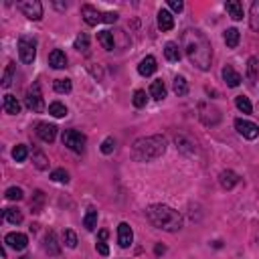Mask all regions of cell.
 Listing matches in <instances>:
<instances>
[{
    "instance_id": "6da1fadb",
    "label": "cell",
    "mask_w": 259,
    "mask_h": 259,
    "mask_svg": "<svg viewBox=\"0 0 259 259\" xmlns=\"http://www.w3.org/2000/svg\"><path fill=\"white\" fill-rule=\"evenodd\" d=\"M180 45L186 53V57L190 59L195 67H199L200 71H209L211 69V61H213V49L209 39L204 37L199 29H188L182 33Z\"/></svg>"
},
{
    "instance_id": "7a4b0ae2",
    "label": "cell",
    "mask_w": 259,
    "mask_h": 259,
    "mask_svg": "<svg viewBox=\"0 0 259 259\" xmlns=\"http://www.w3.org/2000/svg\"><path fill=\"white\" fill-rule=\"evenodd\" d=\"M146 217L156 229L168 231V233H176L182 229V215L168 204H150L146 209Z\"/></svg>"
},
{
    "instance_id": "3957f363",
    "label": "cell",
    "mask_w": 259,
    "mask_h": 259,
    "mask_svg": "<svg viewBox=\"0 0 259 259\" xmlns=\"http://www.w3.org/2000/svg\"><path fill=\"white\" fill-rule=\"evenodd\" d=\"M166 152V138L164 136H146V138H138L132 146V158L136 162H150L156 160Z\"/></svg>"
},
{
    "instance_id": "277c9868",
    "label": "cell",
    "mask_w": 259,
    "mask_h": 259,
    "mask_svg": "<svg viewBox=\"0 0 259 259\" xmlns=\"http://www.w3.org/2000/svg\"><path fill=\"white\" fill-rule=\"evenodd\" d=\"M85 142H87L85 134H81L77 130H65L63 132V144L77 154H81L85 150Z\"/></svg>"
},
{
    "instance_id": "5b68a950",
    "label": "cell",
    "mask_w": 259,
    "mask_h": 259,
    "mask_svg": "<svg viewBox=\"0 0 259 259\" xmlns=\"http://www.w3.org/2000/svg\"><path fill=\"white\" fill-rule=\"evenodd\" d=\"M24 105L29 107L31 112H37V114H40V112L45 110V100H43V93H40L39 83L29 87V91H26V98H24Z\"/></svg>"
},
{
    "instance_id": "8992f818",
    "label": "cell",
    "mask_w": 259,
    "mask_h": 259,
    "mask_svg": "<svg viewBox=\"0 0 259 259\" xmlns=\"http://www.w3.org/2000/svg\"><path fill=\"white\" fill-rule=\"evenodd\" d=\"M19 55H20V61L31 65L37 57V43L31 39V37H20L19 39Z\"/></svg>"
},
{
    "instance_id": "52a82bcc",
    "label": "cell",
    "mask_w": 259,
    "mask_h": 259,
    "mask_svg": "<svg viewBox=\"0 0 259 259\" xmlns=\"http://www.w3.org/2000/svg\"><path fill=\"white\" fill-rule=\"evenodd\" d=\"M19 8L22 10V15L29 20H40L43 19V4L39 0H24L19 4Z\"/></svg>"
},
{
    "instance_id": "ba28073f",
    "label": "cell",
    "mask_w": 259,
    "mask_h": 259,
    "mask_svg": "<svg viewBox=\"0 0 259 259\" xmlns=\"http://www.w3.org/2000/svg\"><path fill=\"white\" fill-rule=\"evenodd\" d=\"M235 130L243 136V138H247V140H255L257 136H259V126L253 124V121L243 120V118H237L235 120Z\"/></svg>"
},
{
    "instance_id": "9c48e42d",
    "label": "cell",
    "mask_w": 259,
    "mask_h": 259,
    "mask_svg": "<svg viewBox=\"0 0 259 259\" xmlns=\"http://www.w3.org/2000/svg\"><path fill=\"white\" fill-rule=\"evenodd\" d=\"M81 17H83L85 24H89V26H95L98 22H103V12H100L98 8L91 6V4H83V6H81Z\"/></svg>"
},
{
    "instance_id": "30bf717a",
    "label": "cell",
    "mask_w": 259,
    "mask_h": 259,
    "mask_svg": "<svg viewBox=\"0 0 259 259\" xmlns=\"http://www.w3.org/2000/svg\"><path fill=\"white\" fill-rule=\"evenodd\" d=\"M37 136L43 142L51 144L53 140H55V136H57V128L53 124H47V121H39V124H37Z\"/></svg>"
},
{
    "instance_id": "8fae6325",
    "label": "cell",
    "mask_w": 259,
    "mask_h": 259,
    "mask_svg": "<svg viewBox=\"0 0 259 259\" xmlns=\"http://www.w3.org/2000/svg\"><path fill=\"white\" fill-rule=\"evenodd\" d=\"M134 241V231L128 223H120L118 225V243H120V247H130Z\"/></svg>"
},
{
    "instance_id": "7c38bea8",
    "label": "cell",
    "mask_w": 259,
    "mask_h": 259,
    "mask_svg": "<svg viewBox=\"0 0 259 259\" xmlns=\"http://www.w3.org/2000/svg\"><path fill=\"white\" fill-rule=\"evenodd\" d=\"M4 243L12 249L22 251V249H26V245H29V237H26L24 233H8L4 237Z\"/></svg>"
},
{
    "instance_id": "4fadbf2b",
    "label": "cell",
    "mask_w": 259,
    "mask_h": 259,
    "mask_svg": "<svg viewBox=\"0 0 259 259\" xmlns=\"http://www.w3.org/2000/svg\"><path fill=\"white\" fill-rule=\"evenodd\" d=\"M156 69H158V65H156V59H154L152 55L144 57V59L140 61V65H138V73H140L142 77H150Z\"/></svg>"
},
{
    "instance_id": "5bb4252c",
    "label": "cell",
    "mask_w": 259,
    "mask_h": 259,
    "mask_svg": "<svg viewBox=\"0 0 259 259\" xmlns=\"http://www.w3.org/2000/svg\"><path fill=\"white\" fill-rule=\"evenodd\" d=\"M2 110L10 116H17V114H20V103H19V100L15 98V95L6 93L4 100H2Z\"/></svg>"
},
{
    "instance_id": "9a60e30c",
    "label": "cell",
    "mask_w": 259,
    "mask_h": 259,
    "mask_svg": "<svg viewBox=\"0 0 259 259\" xmlns=\"http://www.w3.org/2000/svg\"><path fill=\"white\" fill-rule=\"evenodd\" d=\"M49 65L53 67V69H65V67H67V57H65V53H63L61 49L51 51V55H49Z\"/></svg>"
},
{
    "instance_id": "2e32d148",
    "label": "cell",
    "mask_w": 259,
    "mask_h": 259,
    "mask_svg": "<svg viewBox=\"0 0 259 259\" xmlns=\"http://www.w3.org/2000/svg\"><path fill=\"white\" fill-rule=\"evenodd\" d=\"M223 79H225V83H227L229 87H239V85H241V81H243L241 75H239L231 65H227L225 69H223Z\"/></svg>"
},
{
    "instance_id": "e0dca14e",
    "label": "cell",
    "mask_w": 259,
    "mask_h": 259,
    "mask_svg": "<svg viewBox=\"0 0 259 259\" xmlns=\"http://www.w3.org/2000/svg\"><path fill=\"white\" fill-rule=\"evenodd\" d=\"M158 26H160V31H170L172 26H174V17L170 15L166 8L158 10Z\"/></svg>"
},
{
    "instance_id": "ac0fdd59",
    "label": "cell",
    "mask_w": 259,
    "mask_h": 259,
    "mask_svg": "<svg viewBox=\"0 0 259 259\" xmlns=\"http://www.w3.org/2000/svg\"><path fill=\"white\" fill-rule=\"evenodd\" d=\"M45 251L49 255H59L61 253V245L57 243V235L53 233V231H49L47 237H45Z\"/></svg>"
},
{
    "instance_id": "d6986e66",
    "label": "cell",
    "mask_w": 259,
    "mask_h": 259,
    "mask_svg": "<svg viewBox=\"0 0 259 259\" xmlns=\"http://www.w3.org/2000/svg\"><path fill=\"white\" fill-rule=\"evenodd\" d=\"M219 182H221V186L223 188H233L237 182H239V176L233 172V170H223L221 172V176H219Z\"/></svg>"
},
{
    "instance_id": "ffe728a7",
    "label": "cell",
    "mask_w": 259,
    "mask_h": 259,
    "mask_svg": "<svg viewBox=\"0 0 259 259\" xmlns=\"http://www.w3.org/2000/svg\"><path fill=\"white\" fill-rule=\"evenodd\" d=\"M150 95H152L154 100H164L166 98V85H164V81L162 79H156L152 81V85H150Z\"/></svg>"
},
{
    "instance_id": "44dd1931",
    "label": "cell",
    "mask_w": 259,
    "mask_h": 259,
    "mask_svg": "<svg viewBox=\"0 0 259 259\" xmlns=\"http://www.w3.org/2000/svg\"><path fill=\"white\" fill-rule=\"evenodd\" d=\"M164 57H166L170 63H179L180 57H182L180 47L176 45V43H166V47H164Z\"/></svg>"
},
{
    "instance_id": "7402d4cb",
    "label": "cell",
    "mask_w": 259,
    "mask_h": 259,
    "mask_svg": "<svg viewBox=\"0 0 259 259\" xmlns=\"http://www.w3.org/2000/svg\"><path fill=\"white\" fill-rule=\"evenodd\" d=\"M225 8L231 15V19H235V20L243 19V4L239 2V0H229V2H225Z\"/></svg>"
},
{
    "instance_id": "603a6c76",
    "label": "cell",
    "mask_w": 259,
    "mask_h": 259,
    "mask_svg": "<svg viewBox=\"0 0 259 259\" xmlns=\"http://www.w3.org/2000/svg\"><path fill=\"white\" fill-rule=\"evenodd\" d=\"M98 40L101 43V47H103L105 51H114V49H116L114 33H110V31H100V33H98Z\"/></svg>"
},
{
    "instance_id": "cb8c5ba5",
    "label": "cell",
    "mask_w": 259,
    "mask_h": 259,
    "mask_svg": "<svg viewBox=\"0 0 259 259\" xmlns=\"http://www.w3.org/2000/svg\"><path fill=\"white\" fill-rule=\"evenodd\" d=\"M4 221H8V223H12V225H20L22 223V213L19 211V209H15V207H8V209H4Z\"/></svg>"
},
{
    "instance_id": "d4e9b609",
    "label": "cell",
    "mask_w": 259,
    "mask_h": 259,
    "mask_svg": "<svg viewBox=\"0 0 259 259\" xmlns=\"http://www.w3.org/2000/svg\"><path fill=\"white\" fill-rule=\"evenodd\" d=\"M223 39H225V43H227V47H229V49H235V47L239 45L241 35H239V31H237V29H227V31H225V35H223Z\"/></svg>"
},
{
    "instance_id": "484cf974",
    "label": "cell",
    "mask_w": 259,
    "mask_h": 259,
    "mask_svg": "<svg viewBox=\"0 0 259 259\" xmlns=\"http://www.w3.org/2000/svg\"><path fill=\"white\" fill-rule=\"evenodd\" d=\"M172 89H174V93L179 95V98H182V95H186L188 93V83H186V79L182 77V75H179V77H174V83H172Z\"/></svg>"
},
{
    "instance_id": "4316f807",
    "label": "cell",
    "mask_w": 259,
    "mask_h": 259,
    "mask_svg": "<svg viewBox=\"0 0 259 259\" xmlns=\"http://www.w3.org/2000/svg\"><path fill=\"white\" fill-rule=\"evenodd\" d=\"M33 162L39 170H47L49 168V158L40 152V150H33Z\"/></svg>"
},
{
    "instance_id": "83f0119b",
    "label": "cell",
    "mask_w": 259,
    "mask_h": 259,
    "mask_svg": "<svg viewBox=\"0 0 259 259\" xmlns=\"http://www.w3.org/2000/svg\"><path fill=\"white\" fill-rule=\"evenodd\" d=\"M83 227L87 231H93L95 227H98V211H95V209H89L85 213V217H83Z\"/></svg>"
},
{
    "instance_id": "f1b7e54d",
    "label": "cell",
    "mask_w": 259,
    "mask_h": 259,
    "mask_svg": "<svg viewBox=\"0 0 259 259\" xmlns=\"http://www.w3.org/2000/svg\"><path fill=\"white\" fill-rule=\"evenodd\" d=\"M257 67H259L257 57H249V61H247V79H249L251 85L255 83V79H257Z\"/></svg>"
},
{
    "instance_id": "f546056e",
    "label": "cell",
    "mask_w": 259,
    "mask_h": 259,
    "mask_svg": "<svg viewBox=\"0 0 259 259\" xmlns=\"http://www.w3.org/2000/svg\"><path fill=\"white\" fill-rule=\"evenodd\" d=\"M235 105H237V110L243 112V114H251L253 112V105H251L249 98H245V95H239V98H235Z\"/></svg>"
},
{
    "instance_id": "4dcf8cb0",
    "label": "cell",
    "mask_w": 259,
    "mask_h": 259,
    "mask_svg": "<svg viewBox=\"0 0 259 259\" xmlns=\"http://www.w3.org/2000/svg\"><path fill=\"white\" fill-rule=\"evenodd\" d=\"M249 24L253 31H259V0L251 4V12H249Z\"/></svg>"
},
{
    "instance_id": "1f68e13d",
    "label": "cell",
    "mask_w": 259,
    "mask_h": 259,
    "mask_svg": "<svg viewBox=\"0 0 259 259\" xmlns=\"http://www.w3.org/2000/svg\"><path fill=\"white\" fill-rule=\"evenodd\" d=\"M49 114H51L53 118H65V116H67V107H65L61 101H53V103L49 105Z\"/></svg>"
},
{
    "instance_id": "d6a6232c",
    "label": "cell",
    "mask_w": 259,
    "mask_h": 259,
    "mask_svg": "<svg viewBox=\"0 0 259 259\" xmlns=\"http://www.w3.org/2000/svg\"><path fill=\"white\" fill-rule=\"evenodd\" d=\"M71 87V79H55V83H53V89L57 93H69Z\"/></svg>"
},
{
    "instance_id": "836d02e7",
    "label": "cell",
    "mask_w": 259,
    "mask_h": 259,
    "mask_svg": "<svg viewBox=\"0 0 259 259\" xmlns=\"http://www.w3.org/2000/svg\"><path fill=\"white\" fill-rule=\"evenodd\" d=\"M73 47L77 51H81V53H85L89 49V39H87V35L85 33H79L77 39H75V43H73Z\"/></svg>"
},
{
    "instance_id": "e575fe53",
    "label": "cell",
    "mask_w": 259,
    "mask_h": 259,
    "mask_svg": "<svg viewBox=\"0 0 259 259\" xmlns=\"http://www.w3.org/2000/svg\"><path fill=\"white\" fill-rule=\"evenodd\" d=\"M43 202H45V195H43V190H35L33 200H31L33 211H35V213H40V207H43Z\"/></svg>"
},
{
    "instance_id": "d590c367",
    "label": "cell",
    "mask_w": 259,
    "mask_h": 259,
    "mask_svg": "<svg viewBox=\"0 0 259 259\" xmlns=\"http://www.w3.org/2000/svg\"><path fill=\"white\" fill-rule=\"evenodd\" d=\"M26 156H29V148H26L24 144H19L15 150H12V158H15L17 162H24Z\"/></svg>"
},
{
    "instance_id": "8d00e7d4",
    "label": "cell",
    "mask_w": 259,
    "mask_h": 259,
    "mask_svg": "<svg viewBox=\"0 0 259 259\" xmlns=\"http://www.w3.org/2000/svg\"><path fill=\"white\" fill-rule=\"evenodd\" d=\"M63 241H65V245H67L69 249H75V247H77V235L73 233L71 229H65V231H63Z\"/></svg>"
},
{
    "instance_id": "74e56055",
    "label": "cell",
    "mask_w": 259,
    "mask_h": 259,
    "mask_svg": "<svg viewBox=\"0 0 259 259\" xmlns=\"http://www.w3.org/2000/svg\"><path fill=\"white\" fill-rule=\"evenodd\" d=\"M12 77H15V63H8L6 71H4V75H2V87H4V89L12 85Z\"/></svg>"
},
{
    "instance_id": "f35d334b",
    "label": "cell",
    "mask_w": 259,
    "mask_h": 259,
    "mask_svg": "<svg viewBox=\"0 0 259 259\" xmlns=\"http://www.w3.org/2000/svg\"><path fill=\"white\" fill-rule=\"evenodd\" d=\"M51 179L55 180V182H63V184H67V182H69V174H67V170H63V168H57V170H53V172H51Z\"/></svg>"
},
{
    "instance_id": "ab89813d",
    "label": "cell",
    "mask_w": 259,
    "mask_h": 259,
    "mask_svg": "<svg viewBox=\"0 0 259 259\" xmlns=\"http://www.w3.org/2000/svg\"><path fill=\"white\" fill-rule=\"evenodd\" d=\"M4 197H6L8 200H20L24 195H22V188H19V186H10V188H6Z\"/></svg>"
},
{
    "instance_id": "60d3db41",
    "label": "cell",
    "mask_w": 259,
    "mask_h": 259,
    "mask_svg": "<svg viewBox=\"0 0 259 259\" xmlns=\"http://www.w3.org/2000/svg\"><path fill=\"white\" fill-rule=\"evenodd\" d=\"M132 101H134V105H136V107H144V105H146V101H148L146 91H144V89H138V91L134 93V100H132Z\"/></svg>"
},
{
    "instance_id": "b9f144b4",
    "label": "cell",
    "mask_w": 259,
    "mask_h": 259,
    "mask_svg": "<svg viewBox=\"0 0 259 259\" xmlns=\"http://www.w3.org/2000/svg\"><path fill=\"white\" fill-rule=\"evenodd\" d=\"M114 148H116V140L112 138V136L101 142V152H103V154H112V152H114Z\"/></svg>"
},
{
    "instance_id": "7bdbcfd3",
    "label": "cell",
    "mask_w": 259,
    "mask_h": 259,
    "mask_svg": "<svg viewBox=\"0 0 259 259\" xmlns=\"http://www.w3.org/2000/svg\"><path fill=\"white\" fill-rule=\"evenodd\" d=\"M95 249H98V253L103 255V257L110 255V247L105 245V241H98V243H95Z\"/></svg>"
},
{
    "instance_id": "ee69618b",
    "label": "cell",
    "mask_w": 259,
    "mask_h": 259,
    "mask_svg": "<svg viewBox=\"0 0 259 259\" xmlns=\"http://www.w3.org/2000/svg\"><path fill=\"white\" fill-rule=\"evenodd\" d=\"M168 6H170L174 12H182V8H184L182 0H168Z\"/></svg>"
},
{
    "instance_id": "f6af8a7d",
    "label": "cell",
    "mask_w": 259,
    "mask_h": 259,
    "mask_svg": "<svg viewBox=\"0 0 259 259\" xmlns=\"http://www.w3.org/2000/svg\"><path fill=\"white\" fill-rule=\"evenodd\" d=\"M116 20H118V15H116V12H103V22L114 24Z\"/></svg>"
},
{
    "instance_id": "bcb514c9",
    "label": "cell",
    "mask_w": 259,
    "mask_h": 259,
    "mask_svg": "<svg viewBox=\"0 0 259 259\" xmlns=\"http://www.w3.org/2000/svg\"><path fill=\"white\" fill-rule=\"evenodd\" d=\"M154 251H156V255H164V251H166V247H164V245H160V243H158V245H156V249H154Z\"/></svg>"
},
{
    "instance_id": "7dc6e473",
    "label": "cell",
    "mask_w": 259,
    "mask_h": 259,
    "mask_svg": "<svg viewBox=\"0 0 259 259\" xmlns=\"http://www.w3.org/2000/svg\"><path fill=\"white\" fill-rule=\"evenodd\" d=\"M107 235H110V233H107L105 229H101V231H100V239H98V241H105V239H107Z\"/></svg>"
},
{
    "instance_id": "c3c4849f",
    "label": "cell",
    "mask_w": 259,
    "mask_h": 259,
    "mask_svg": "<svg viewBox=\"0 0 259 259\" xmlns=\"http://www.w3.org/2000/svg\"><path fill=\"white\" fill-rule=\"evenodd\" d=\"M55 8H59V10H65V8H67V4H61V2H55Z\"/></svg>"
},
{
    "instance_id": "681fc988",
    "label": "cell",
    "mask_w": 259,
    "mask_h": 259,
    "mask_svg": "<svg viewBox=\"0 0 259 259\" xmlns=\"http://www.w3.org/2000/svg\"><path fill=\"white\" fill-rule=\"evenodd\" d=\"M20 259H31V257H20Z\"/></svg>"
}]
</instances>
